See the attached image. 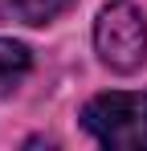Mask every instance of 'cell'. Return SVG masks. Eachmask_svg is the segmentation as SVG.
Segmentation results:
<instances>
[{"label":"cell","mask_w":147,"mask_h":151,"mask_svg":"<svg viewBox=\"0 0 147 151\" xmlns=\"http://www.w3.org/2000/svg\"><path fill=\"white\" fill-rule=\"evenodd\" d=\"M82 127L102 147H147V90H106L82 106Z\"/></svg>","instance_id":"6da1fadb"},{"label":"cell","mask_w":147,"mask_h":151,"mask_svg":"<svg viewBox=\"0 0 147 151\" xmlns=\"http://www.w3.org/2000/svg\"><path fill=\"white\" fill-rule=\"evenodd\" d=\"M94 53L115 74H135L147 61V21L131 0L102 4L94 21Z\"/></svg>","instance_id":"7a4b0ae2"},{"label":"cell","mask_w":147,"mask_h":151,"mask_svg":"<svg viewBox=\"0 0 147 151\" xmlns=\"http://www.w3.org/2000/svg\"><path fill=\"white\" fill-rule=\"evenodd\" d=\"M74 0H0V21H17V25L41 29L49 21H57Z\"/></svg>","instance_id":"3957f363"},{"label":"cell","mask_w":147,"mask_h":151,"mask_svg":"<svg viewBox=\"0 0 147 151\" xmlns=\"http://www.w3.org/2000/svg\"><path fill=\"white\" fill-rule=\"evenodd\" d=\"M29 70H33L29 49L21 41H12V37H0V94H12L29 78Z\"/></svg>","instance_id":"277c9868"}]
</instances>
